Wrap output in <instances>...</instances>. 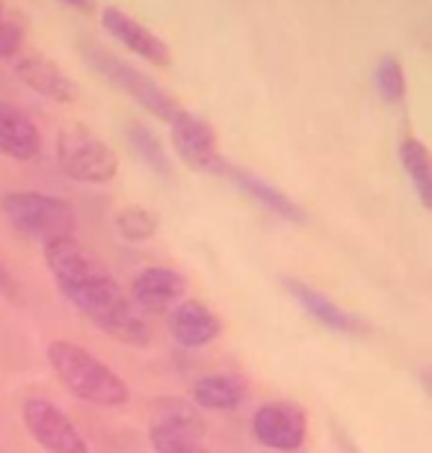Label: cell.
<instances>
[{
    "label": "cell",
    "instance_id": "cell-21",
    "mask_svg": "<svg viewBox=\"0 0 432 453\" xmlns=\"http://www.w3.org/2000/svg\"><path fill=\"white\" fill-rule=\"evenodd\" d=\"M374 83H376V96L383 98L385 104L397 107L405 101V72H403V63L394 54L379 57Z\"/></svg>",
    "mask_w": 432,
    "mask_h": 453
},
{
    "label": "cell",
    "instance_id": "cell-1",
    "mask_svg": "<svg viewBox=\"0 0 432 453\" xmlns=\"http://www.w3.org/2000/svg\"><path fill=\"white\" fill-rule=\"evenodd\" d=\"M48 273L74 311L118 344L148 347L151 326L118 279L83 246L78 237L45 243Z\"/></svg>",
    "mask_w": 432,
    "mask_h": 453
},
{
    "label": "cell",
    "instance_id": "cell-6",
    "mask_svg": "<svg viewBox=\"0 0 432 453\" xmlns=\"http://www.w3.org/2000/svg\"><path fill=\"white\" fill-rule=\"evenodd\" d=\"M21 421L30 439L45 453H92L78 424L59 409L54 400L30 395L21 403Z\"/></svg>",
    "mask_w": 432,
    "mask_h": 453
},
{
    "label": "cell",
    "instance_id": "cell-10",
    "mask_svg": "<svg viewBox=\"0 0 432 453\" xmlns=\"http://www.w3.org/2000/svg\"><path fill=\"white\" fill-rule=\"evenodd\" d=\"M101 24L116 42H122L131 54H137L140 59H146L151 65H169L172 63V50L155 30L146 27L142 21H137L133 15H128L118 6H104L101 10Z\"/></svg>",
    "mask_w": 432,
    "mask_h": 453
},
{
    "label": "cell",
    "instance_id": "cell-14",
    "mask_svg": "<svg viewBox=\"0 0 432 453\" xmlns=\"http://www.w3.org/2000/svg\"><path fill=\"white\" fill-rule=\"evenodd\" d=\"M15 78L30 92H36V96H42L45 101H54V104H72V101L78 98V87L72 83L69 74L42 54L19 57V63H15Z\"/></svg>",
    "mask_w": 432,
    "mask_h": 453
},
{
    "label": "cell",
    "instance_id": "cell-7",
    "mask_svg": "<svg viewBox=\"0 0 432 453\" xmlns=\"http://www.w3.org/2000/svg\"><path fill=\"white\" fill-rule=\"evenodd\" d=\"M252 435L273 453H296L308 439V412L291 400H269L252 415Z\"/></svg>",
    "mask_w": 432,
    "mask_h": 453
},
{
    "label": "cell",
    "instance_id": "cell-2",
    "mask_svg": "<svg viewBox=\"0 0 432 453\" xmlns=\"http://www.w3.org/2000/svg\"><path fill=\"white\" fill-rule=\"evenodd\" d=\"M45 358L59 386L72 397L98 409H122L131 403V386L107 362L69 338H54L45 347Z\"/></svg>",
    "mask_w": 432,
    "mask_h": 453
},
{
    "label": "cell",
    "instance_id": "cell-11",
    "mask_svg": "<svg viewBox=\"0 0 432 453\" xmlns=\"http://www.w3.org/2000/svg\"><path fill=\"white\" fill-rule=\"evenodd\" d=\"M282 285H284L287 294H291L293 303L299 305L308 318H315L320 326L341 332V335H364V332H368V323H364L361 318H355L352 311L341 309V305L332 303L326 294H320L317 288L305 285L302 279L282 276Z\"/></svg>",
    "mask_w": 432,
    "mask_h": 453
},
{
    "label": "cell",
    "instance_id": "cell-12",
    "mask_svg": "<svg viewBox=\"0 0 432 453\" xmlns=\"http://www.w3.org/2000/svg\"><path fill=\"white\" fill-rule=\"evenodd\" d=\"M169 335L175 338L178 347L199 349L223 335V320H219V314L210 311L201 299L184 296L181 303L169 311Z\"/></svg>",
    "mask_w": 432,
    "mask_h": 453
},
{
    "label": "cell",
    "instance_id": "cell-22",
    "mask_svg": "<svg viewBox=\"0 0 432 453\" xmlns=\"http://www.w3.org/2000/svg\"><path fill=\"white\" fill-rule=\"evenodd\" d=\"M151 448L155 453H210L205 444H201L199 435L181 433V430H169V426H155L151 424Z\"/></svg>",
    "mask_w": 432,
    "mask_h": 453
},
{
    "label": "cell",
    "instance_id": "cell-8",
    "mask_svg": "<svg viewBox=\"0 0 432 453\" xmlns=\"http://www.w3.org/2000/svg\"><path fill=\"white\" fill-rule=\"evenodd\" d=\"M169 131H172L175 155L184 164L190 169H201V173H216L219 164H223V155H219L214 127L205 119L181 107L169 122Z\"/></svg>",
    "mask_w": 432,
    "mask_h": 453
},
{
    "label": "cell",
    "instance_id": "cell-5",
    "mask_svg": "<svg viewBox=\"0 0 432 453\" xmlns=\"http://www.w3.org/2000/svg\"><path fill=\"white\" fill-rule=\"evenodd\" d=\"M57 164L80 184H110L118 173V157L87 125L72 122L57 134Z\"/></svg>",
    "mask_w": 432,
    "mask_h": 453
},
{
    "label": "cell",
    "instance_id": "cell-17",
    "mask_svg": "<svg viewBox=\"0 0 432 453\" xmlns=\"http://www.w3.org/2000/svg\"><path fill=\"white\" fill-rule=\"evenodd\" d=\"M400 166L409 175V184L418 193L421 208H432V164H429V149L418 136H403L400 140Z\"/></svg>",
    "mask_w": 432,
    "mask_h": 453
},
{
    "label": "cell",
    "instance_id": "cell-4",
    "mask_svg": "<svg viewBox=\"0 0 432 453\" xmlns=\"http://www.w3.org/2000/svg\"><path fill=\"white\" fill-rule=\"evenodd\" d=\"M83 59L95 68L104 81H110L118 92H125L128 98H133L142 110H148L151 116L160 119V122H172V116L181 110V104L169 96V92L160 87L157 81H151L146 72H140L137 65L125 63L122 57L110 54L107 48L101 45H83Z\"/></svg>",
    "mask_w": 432,
    "mask_h": 453
},
{
    "label": "cell",
    "instance_id": "cell-26",
    "mask_svg": "<svg viewBox=\"0 0 432 453\" xmlns=\"http://www.w3.org/2000/svg\"><path fill=\"white\" fill-rule=\"evenodd\" d=\"M4 15H6V12H4V0H0V19H4Z\"/></svg>",
    "mask_w": 432,
    "mask_h": 453
},
{
    "label": "cell",
    "instance_id": "cell-3",
    "mask_svg": "<svg viewBox=\"0 0 432 453\" xmlns=\"http://www.w3.org/2000/svg\"><path fill=\"white\" fill-rule=\"evenodd\" d=\"M4 217L19 234L30 241H59V237H74L78 228V213L65 199L39 190H12L0 202Z\"/></svg>",
    "mask_w": 432,
    "mask_h": 453
},
{
    "label": "cell",
    "instance_id": "cell-9",
    "mask_svg": "<svg viewBox=\"0 0 432 453\" xmlns=\"http://www.w3.org/2000/svg\"><path fill=\"white\" fill-rule=\"evenodd\" d=\"M128 296L142 314H169L187 296V276L172 267H146L133 276Z\"/></svg>",
    "mask_w": 432,
    "mask_h": 453
},
{
    "label": "cell",
    "instance_id": "cell-16",
    "mask_svg": "<svg viewBox=\"0 0 432 453\" xmlns=\"http://www.w3.org/2000/svg\"><path fill=\"white\" fill-rule=\"evenodd\" d=\"M249 397V388L240 376L234 373H208L199 376L190 388V400L196 409H208V412H234Z\"/></svg>",
    "mask_w": 432,
    "mask_h": 453
},
{
    "label": "cell",
    "instance_id": "cell-20",
    "mask_svg": "<svg viewBox=\"0 0 432 453\" xmlns=\"http://www.w3.org/2000/svg\"><path fill=\"white\" fill-rule=\"evenodd\" d=\"M116 232L128 243H148L160 232V217L142 204H131L116 213Z\"/></svg>",
    "mask_w": 432,
    "mask_h": 453
},
{
    "label": "cell",
    "instance_id": "cell-19",
    "mask_svg": "<svg viewBox=\"0 0 432 453\" xmlns=\"http://www.w3.org/2000/svg\"><path fill=\"white\" fill-rule=\"evenodd\" d=\"M128 142H131L133 155H137L142 164L151 169V173H157L160 178H172V157H169L166 145L160 142L146 125L131 122L128 125Z\"/></svg>",
    "mask_w": 432,
    "mask_h": 453
},
{
    "label": "cell",
    "instance_id": "cell-15",
    "mask_svg": "<svg viewBox=\"0 0 432 453\" xmlns=\"http://www.w3.org/2000/svg\"><path fill=\"white\" fill-rule=\"evenodd\" d=\"M0 155L15 164H30L42 155V131L15 104L0 101Z\"/></svg>",
    "mask_w": 432,
    "mask_h": 453
},
{
    "label": "cell",
    "instance_id": "cell-24",
    "mask_svg": "<svg viewBox=\"0 0 432 453\" xmlns=\"http://www.w3.org/2000/svg\"><path fill=\"white\" fill-rule=\"evenodd\" d=\"M0 296H4L6 303H12V305L24 303V290L19 285V279H15V273L6 267L4 261H0Z\"/></svg>",
    "mask_w": 432,
    "mask_h": 453
},
{
    "label": "cell",
    "instance_id": "cell-25",
    "mask_svg": "<svg viewBox=\"0 0 432 453\" xmlns=\"http://www.w3.org/2000/svg\"><path fill=\"white\" fill-rule=\"evenodd\" d=\"M59 4L72 6V10H78V12H89V10H95V0H59Z\"/></svg>",
    "mask_w": 432,
    "mask_h": 453
},
{
    "label": "cell",
    "instance_id": "cell-13",
    "mask_svg": "<svg viewBox=\"0 0 432 453\" xmlns=\"http://www.w3.org/2000/svg\"><path fill=\"white\" fill-rule=\"evenodd\" d=\"M216 173H223L237 190L249 196L252 202H258L264 211L276 213L278 219H284V222H305L308 219V213L302 211V204H296L291 196L278 190L276 184H269L267 178L249 173V169H243V166H231V164H225V160L219 164Z\"/></svg>",
    "mask_w": 432,
    "mask_h": 453
},
{
    "label": "cell",
    "instance_id": "cell-23",
    "mask_svg": "<svg viewBox=\"0 0 432 453\" xmlns=\"http://www.w3.org/2000/svg\"><path fill=\"white\" fill-rule=\"evenodd\" d=\"M24 45V30L21 24H15L12 19H0V59H10L21 50Z\"/></svg>",
    "mask_w": 432,
    "mask_h": 453
},
{
    "label": "cell",
    "instance_id": "cell-18",
    "mask_svg": "<svg viewBox=\"0 0 432 453\" xmlns=\"http://www.w3.org/2000/svg\"><path fill=\"white\" fill-rule=\"evenodd\" d=\"M151 424L199 435V439L205 435V421H201V412L193 406V400H181V397H160V400H155V403H151Z\"/></svg>",
    "mask_w": 432,
    "mask_h": 453
}]
</instances>
